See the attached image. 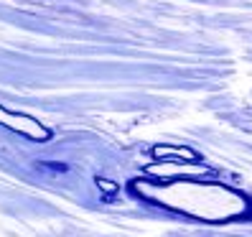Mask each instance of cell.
<instances>
[{
    "label": "cell",
    "mask_w": 252,
    "mask_h": 237,
    "mask_svg": "<svg viewBox=\"0 0 252 237\" xmlns=\"http://www.w3.org/2000/svg\"><path fill=\"white\" fill-rule=\"evenodd\" d=\"M148 176H158L163 181H176V176H196V173H212L209 166H196V164H184V161H163V164H153L145 169Z\"/></svg>",
    "instance_id": "cell-2"
},
{
    "label": "cell",
    "mask_w": 252,
    "mask_h": 237,
    "mask_svg": "<svg viewBox=\"0 0 252 237\" xmlns=\"http://www.w3.org/2000/svg\"><path fill=\"white\" fill-rule=\"evenodd\" d=\"M41 171H51V173H66L69 166L66 164H54V161H43V164H38Z\"/></svg>",
    "instance_id": "cell-4"
},
{
    "label": "cell",
    "mask_w": 252,
    "mask_h": 237,
    "mask_svg": "<svg viewBox=\"0 0 252 237\" xmlns=\"http://www.w3.org/2000/svg\"><path fill=\"white\" fill-rule=\"evenodd\" d=\"M97 186H99V191H105L107 197H112V194H117V191H120V186L112 184L110 179H97Z\"/></svg>",
    "instance_id": "cell-5"
},
{
    "label": "cell",
    "mask_w": 252,
    "mask_h": 237,
    "mask_svg": "<svg viewBox=\"0 0 252 237\" xmlns=\"http://www.w3.org/2000/svg\"><path fill=\"white\" fill-rule=\"evenodd\" d=\"M151 153L153 158H163V161H189V164L199 161V153L189 145H153Z\"/></svg>",
    "instance_id": "cell-3"
},
{
    "label": "cell",
    "mask_w": 252,
    "mask_h": 237,
    "mask_svg": "<svg viewBox=\"0 0 252 237\" xmlns=\"http://www.w3.org/2000/svg\"><path fill=\"white\" fill-rule=\"evenodd\" d=\"M0 125L13 130V133H21V135L31 138L36 143H46L51 138V130L46 125H41L36 117H28V115H21V112H10L5 107H0Z\"/></svg>",
    "instance_id": "cell-1"
}]
</instances>
